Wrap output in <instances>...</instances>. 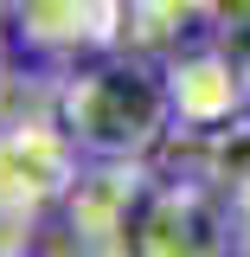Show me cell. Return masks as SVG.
Masks as SVG:
<instances>
[{
	"label": "cell",
	"instance_id": "cell-1",
	"mask_svg": "<svg viewBox=\"0 0 250 257\" xmlns=\"http://www.w3.org/2000/svg\"><path fill=\"white\" fill-rule=\"evenodd\" d=\"M58 122L84 148V161H154L173 122L167 71L148 52H96L58 71Z\"/></svg>",
	"mask_w": 250,
	"mask_h": 257
},
{
	"label": "cell",
	"instance_id": "cell-2",
	"mask_svg": "<svg viewBox=\"0 0 250 257\" xmlns=\"http://www.w3.org/2000/svg\"><path fill=\"white\" fill-rule=\"evenodd\" d=\"M77 174H84V148L64 135L58 116L0 122V206L7 212L39 219L45 206H64Z\"/></svg>",
	"mask_w": 250,
	"mask_h": 257
},
{
	"label": "cell",
	"instance_id": "cell-3",
	"mask_svg": "<svg viewBox=\"0 0 250 257\" xmlns=\"http://www.w3.org/2000/svg\"><path fill=\"white\" fill-rule=\"evenodd\" d=\"M148 161H84V174L64 193V219L84 251H135V231L148 212Z\"/></svg>",
	"mask_w": 250,
	"mask_h": 257
},
{
	"label": "cell",
	"instance_id": "cell-4",
	"mask_svg": "<svg viewBox=\"0 0 250 257\" xmlns=\"http://www.w3.org/2000/svg\"><path fill=\"white\" fill-rule=\"evenodd\" d=\"M167 71V96H173V122L180 135H212L250 116V58L224 52V45H180L160 58Z\"/></svg>",
	"mask_w": 250,
	"mask_h": 257
},
{
	"label": "cell",
	"instance_id": "cell-5",
	"mask_svg": "<svg viewBox=\"0 0 250 257\" xmlns=\"http://www.w3.org/2000/svg\"><path fill=\"white\" fill-rule=\"evenodd\" d=\"M7 26L32 58H96L128 39V0H13Z\"/></svg>",
	"mask_w": 250,
	"mask_h": 257
},
{
	"label": "cell",
	"instance_id": "cell-6",
	"mask_svg": "<svg viewBox=\"0 0 250 257\" xmlns=\"http://www.w3.org/2000/svg\"><path fill=\"white\" fill-rule=\"evenodd\" d=\"M205 32L244 39V32H250V0H212V7H205Z\"/></svg>",
	"mask_w": 250,
	"mask_h": 257
}]
</instances>
